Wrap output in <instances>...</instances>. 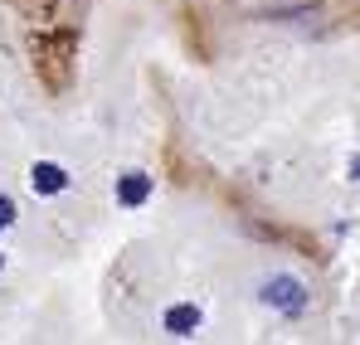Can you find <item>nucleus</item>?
I'll return each mask as SVG.
<instances>
[{
  "mask_svg": "<svg viewBox=\"0 0 360 345\" xmlns=\"http://www.w3.org/2000/svg\"><path fill=\"white\" fill-rule=\"evenodd\" d=\"M30 185H34V195H59V190H68V171L54 166V161H34Z\"/></svg>",
  "mask_w": 360,
  "mask_h": 345,
  "instance_id": "nucleus-3",
  "label": "nucleus"
},
{
  "mask_svg": "<svg viewBox=\"0 0 360 345\" xmlns=\"http://www.w3.org/2000/svg\"><path fill=\"white\" fill-rule=\"evenodd\" d=\"M258 301L273 306V311H283V316H297L302 306H307V287H302L292 273H273V278L258 287Z\"/></svg>",
  "mask_w": 360,
  "mask_h": 345,
  "instance_id": "nucleus-1",
  "label": "nucleus"
},
{
  "mask_svg": "<svg viewBox=\"0 0 360 345\" xmlns=\"http://www.w3.org/2000/svg\"><path fill=\"white\" fill-rule=\"evenodd\" d=\"M10 224H15V200L0 195V229H10Z\"/></svg>",
  "mask_w": 360,
  "mask_h": 345,
  "instance_id": "nucleus-5",
  "label": "nucleus"
},
{
  "mask_svg": "<svg viewBox=\"0 0 360 345\" xmlns=\"http://www.w3.org/2000/svg\"><path fill=\"white\" fill-rule=\"evenodd\" d=\"M351 175H356V180H360V156H356V161H351Z\"/></svg>",
  "mask_w": 360,
  "mask_h": 345,
  "instance_id": "nucleus-6",
  "label": "nucleus"
},
{
  "mask_svg": "<svg viewBox=\"0 0 360 345\" xmlns=\"http://www.w3.org/2000/svg\"><path fill=\"white\" fill-rule=\"evenodd\" d=\"M146 200H151V175H141V171L117 175V204L136 209V204H146Z\"/></svg>",
  "mask_w": 360,
  "mask_h": 345,
  "instance_id": "nucleus-2",
  "label": "nucleus"
},
{
  "mask_svg": "<svg viewBox=\"0 0 360 345\" xmlns=\"http://www.w3.org/2000/svg\"><path fill=\"white\" fill-rule=\"evenodd\" d=\"M166 331H171V336H195V331H200V306H190V301L171 306V311H166Z\"/></svg>",
  "mask_w": 360,
  "mask_h": 345,
  "instance_id": "nucleus-4",
  "label": "nucleus"
},
{
  "mask_svg": "<svg viewBox=\"0 0 360 345\" xmlns=\"http://www.w3.org/2000/svg\"><path fill=\"white\" fill-rule=\"evenodd\" d=\"M0 263H5V258H0Z\"/></svg>",
  "mask_w": 360,
  "mask_h": 345,
  "instance_id": "nucleus-7",
  "label": "nucleus"
}]
</instances>
